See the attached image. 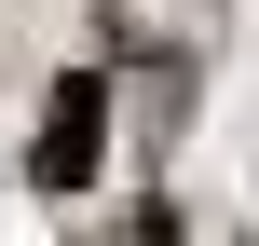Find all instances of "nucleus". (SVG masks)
<instances>
[{
  "label": "nucleus",
  "mask_w": 259,
  "mask_h": 246,
  "mask_svg": "<svg viewBox=\"0 0 259 246\" xmlns=\"http://www.w3.org/2000/svg\"><path fill=\"white\" fill-rule=\"evenodd\" d=\"M96 151H109V82H55V110H41V137H27V192H82L96 178Z\"/></svg>",
  "instance_id": "nucleus-1"
}]
</instances>
